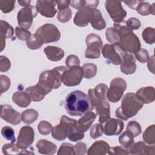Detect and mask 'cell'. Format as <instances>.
<instances>
[{
	"mask_svg": "<svg viewBox=\"0 0 155 155\" xmlns=\"http://www.w3.org/2000/svg\"><path fill=\"white\" fill-rule=\"evenodd\" d=\"M11 63L10 60L4 56H0V71L5 72L10 70Z\"/></svg>",
	"mask_w": 155,
	"mask_h": 155,
	"instance_id": "53",
	"label": "cell"
},
{
	"mask_svg": "<svg viewBox=\"0 0 155 155\" xmlns=\"http://www.w3.org/2000/svg\"><path fill=\"white\" fill-rule=\"evenodd\" d=\"M73 150L76 155H84L87 153L86 145L82 142H79L75 144L73 146Z\"/></svg>",
	"mask_w": 155,
	"mask_h": 155,
	"instance_id": "52",
	"label": "cell"
},
{
	"mask_svg": "<svg viewBox=\"0 0 155 155\" xmlns=\"http://www.w3.org/2000/svg\"><path fill=\"white\" fill-rule=\"evenodd\" d=\"M16 36L21 41H27L31 35V32L19 26L15 28Z\"/></svg>",
	"mask_w": 155,
	"mask_h": 155,
	"instance_id": "46",
	"label": "cell"
},
{
	"mask_svg": "<svg viewBox=\"0 0 155 155\" xmlns=\"http://www.w3.org/2000/svg\"><path fill=\"white\" fill-rule=\"evenodd\" d=\"M56 1L38 0L36 3V8L42 16L46 18H53L57 13L55 6Z\"/></svg>",
	"mask_w": 155,
	"mask_h": 155,
	"instance_id": "15",
	"label": "cell"
},
{
	"mask_svg": "<svg viewBox=\"0 0 155 155\" xmlns=\"http://www.w3.org/2000/svg\"><path fill=\"white\" fill-rule=\"evenodd\" d=\"M67 70L64 66H59L50 70L44 71L40 74L38 84L48 94L52 89H57L61 85L62 75Z\"/></svg>",
	"mask_w": 155,
	"mask_h": 155,
	"instance_id": "4",
	"label": "cell"
},
{
	"mask_svg": "<svg viewBox=\"0 0 155 155\" xmlns=\"http://www.w3.org/2000/svg\"><path fill=\"white\" fill-rule=\"evenodd\" d=\"M18 3L19 4V5L21 6H22V7H28V6H30V4L31 3V1L29 0V1H18Z\"/></svg>",
	"mask_w": 155,
	"mask_h": 155,
	"instance_id": "62",
	"label": "cell"
},
{
	"mask_svg": "<svg viewBox=\"0 0 155 155\" xmlns=\"http://www.w3.org/2000/svg\"><path fill=\"white\" fill-rule=\"evenodd\" d=\"M0 39H1V51H2L5 47V39L2 37H0Z\"/></svg>",
	"mask_w": 155,
	"mask_h": 155,
	"instance_id": "63",
	"label": "cell"
},
{
	"mask_svg": "<svg viewBox=\"0 0 155 155\" xmlns=\"http://www.w3.org/2000/svg\"><path fill=\"white\" fill-rule=\"evenodd\" d=\"M143 141L149 145H154L155 143V125L149 126L143 133Z\"/></svg>",
	"mask_w": 155,
	"mask_h": 155,
	"instance_id": "34",
	"label": "cell"
},
{
	"mask_svg": "<svg viewBox=\"0 0 155 155\" xmlns=\"http://www.w3.org/2000/svg\"><path fill=\"white\" fill-rule=\"evenodd\" d=\"M14 34L13 28L6 21H0V37L4 38H11Z\"/></svg>",
	"mask_w": 155,
	"mask_h": 155,
	"instance_id": "30",
	"label": "cell"
},
{
	"mask_svg": "<svg viewBox=\"0 0 155 155\" xmlns=\"http://www.w3.org/2000/svg\"><path fill=\"white\" fill-rule=\"evenodd\" d=\"M135 94L143 104L151 103L155 100V90L153 87H142L139 89Z\"/></svg>",
	"mask_w": 155,
	"mask_h": 155,
	"instance_id": "20",
	"label": "cell"
},
{
	"mask_svg": "<svg viewBox=\"0 0 155 155\" xmlns=\"http://www.w3.org/2000/svg\"><path fill=\"white\" fill-rule=\"evenodd\" d=\"M88 96L90 99V105H91V109L94 110L97 105V104L99 103L100 100H99L96 96L94 94V90L93 89H89L88 92Z\"/></svg>",
	"mask_w": 155,
	"mask_h": 155,
	"instance_id": "56",
	"label": "cell"
},
{
	"mask_svg": "<svg viewBox=\"0 0 155 155\" xmlns=\"http://www.w3.org/2000/svg\"><path fill=\"white\" fill-rule=\"evenodd\" d=\"M113 27L119 30L120 41L118 44L125 52L135 53L140 48L141 44L139 39L133 33V30L126 25L121 24L114 23Z\"/></svg>",
	"mask_w": 155,
	"mask_h": 155,
	"instance_id": "3",
	"label": "cell"
},
{
	"mask_svg": "<svg viewBox=\"0 0 155 155\" xmlns=\"http://www.w3.org/2000/svg\"><path fill=\"white\" fill-rule=\"evenodd\" d=\"M96 117V114L94 112L88 111L78 120L77 124H76V128L85 133L90 128L92 124L94 121Z\"/></svg>",
	"mask_w": 155,
	"mask_h": 155,
	"instance_id": "21",
	"label": "cell"
},
{
	"mask_svg": "<svg viewBox=\"0 0 155 155\" xmlns=\"http://www.w3.org/2000/svg\"><path fill=\"white\" fill-rule=\"evenodd\" d=\"M102 53L104 57L115 65H120L124 56L127 53L117 44H105L102 49Z\"/></svg>",
	"mask_w": 155,
	"mask_h": 155,
	"instance_id": "7",
	"label": "cell"
},
{
	"mask_svg": "<svg viewBox=\"0 0 155 155\" xmlns=\"http://www.w3.org/2000/svg\"><path fill=\"white\" fill-rule=\"evenodd\" d=\"M85 1L84 0H73L70 2V5L78 10H80L85 7Z\"/></svg>",
	"mask_w": 155,
	"mask_h": 155,
	"instance_id": "57",
	"label": "cell"
},
{
	"mask_svg": "<svg viewBox=\"0 0 155 155\" xmlns=\"http://www.w3.org/2000/svg\"><path fill=\"white\" fill-rule=\"evenodd\" d=\"M127 87V82L124 79L121 78L113 79L110 82V88H108L107 94V98L113 103L119 102L121 99Z\"/></svg>",
	"mask_w": 155,
	"mask_h": 155,
	"instance_id": "9",
	"label": "cell"
},
{
	"mask_svg": "<svg viewBox=\"0 0 155 155\" xmlns=\"http://www.w3.org/2000/svg\"><path fill=\"white\" fill-rule=\"evenodd\" d=\"M87 49L85 57L88 59H97L99 58L103 48V42L101 37L94 33H90L85 39Z\"/></svg>",
	"mask_w": 155,
	"mask_h": 155,
	"instance_id": "8",
	"label": "cell"
},
{
	"mask_svg": "<svg viewBox=\"0 0 155 155\" xmlns=\"http://www.w3.org/2000/svg\"><path fill=\"white\" fill-rule=\"evenodd\" d=\"M64 106L67 113L73 116H83L91 109L88 96L79 90L73 91L67 95Z\"/></svg>",
	"mask_w": 155,
	"mask_h": 155,
	"instance_id": "1",
	"label": "cell"
},
{
	"mask_svg": "<svg viewBox=\"0 0 155 155\" xmlns=\"http://www.w3.org/2000/svg\"><path fill=\"white\" fill-rule=\"evenodd\" d=\"M15 1L1 0L0 1V9L4 13L11 12L15 8Z\"/></svg>",
	"mask_w": 155,
	"mask_h": 155,
	"instance_id": "45",
	"label": "cell"
},
{
	"mask_svg": "<svg viewBox=\"0 0 155 155\" xmlns=\"http://www.w3.org/2000/svg\"><path fill=\"white\" fill-rule=\"evenodd\" d=\"M142 38L148 44H153L155 42V30L154 28L148 27L145 28L142 32Z\"/></svg>",
	"mask_w": 155,
	"mask_h": 155,
	"instance_id": "37",
	"label": "cell"
},
{
	"mask_svg": "<svg viewBox=\"0 0 155 155\" xmlns=\"http://www.w3.org/2000/svg\"><path fill=\"white\" fill-rule=\"evenodd\" d=\"M67 137L70 141L72 142H78L82 140L84 137V132L81 131L76 128V125L73 127L67 136Z\"/></svg>",
	"mask_w": 155,
	"mask_h": 155,
	"instance_id": "38",
	"label": "cell"
},
{
	"mask_svg": "<svg viewBox=\"0 0 155 155\" xmlns=\"http://www.w3.org/2000/svg\"><path fill=\"white\" fill-rule=\"evenodd\" d=\"M110 147L108 143L104 140H97L88 148V155H104L108 154Z\"/></svg>",
	"mask_w": 155,
	"mask_h": 155,
	"instance_id": "22",
	"label": "cell"
},
{
	"mask_svg": "<svg viewBox=\"0 0 155 155\" xmlns=\"http://www.w3.org/2000/svg\"><path fill=\"white\" fill-rule=\"evenodd\" d=\"M72 16V12L71 9L68 7L65 10L59 11L57 15V18L58 21L62 23H65L68 22Z\"/></svg>",
	"mask_w": 155,
	"mask_h": 155,
	"instance_id": "43",
	"label": "cell"
},
{
	"mask_svg": "<svg viewBox=\"0 0 155 155\" xmlns=\"http://www.w3.org/2000/svg\"><path fill=\"white\" fill-rule=\"evenodd\" d=\"M105 38L108 42L111 44L119 42L120 35L119 30L115 27H109L105 31Z\"/></svg>",
	"mask_w": 155,
	"mask_h": 155,
	"instance_id": "32",
	"label": "cell"
},
{
	"mask_svg": "<svg viewBox=\"0 0 155 155\" xmlns=\"http://www.w3.org/2000/svg\"><path fill=\"white\" fill-rule=\"evenodd\" d=\"M108 154H116V155H122V154H129L128 151L127 149L122 147L116 146L111 147L110 148Z\"/></svg>",
	"mask_w": 155,
	"mask_h": 155,
	"instance_id": "55",
	"label": "cell"
},
{
	"mask_svg": "<svg viewBox=\"0 0 155 155\" xmlns=\"http://www.w3.org/2000/svg\"><path fill=\"white\" fill-rule=\"evenodd\" d=\"M94 109L99 116V123L103 124L110 118V105L107 99L100 101Z\"/></svg>",
	"mask_w": 155,
	"mask_h": 155,
	"instance_id": "18",
	"label": "cell"
},
{
	"mask_svg": "<svg viewBox=\"0 0 155 155\" xmlns=\"http://www.w3.org/2000/svg\"><path fill=\"white\" fill-rule=\"evenodd\" d=\"M1 134L4 138L12 143H15L16 138L13 129L9 126H5L1 130Z\"/></svg>",
	"mask_w": 155,
	"mask_h": 155,
	"instance_id": "41",
	"label": "cell"
},
{
	"mask_svg": "<svg viewBox=\"0 0 155 155\" xmlns=\"http://www.w3.org/2000/svg\"><path fill=\"white\" fill-rule=\"evenodd\" d=\"M25 91L29 94L31 101L39 102L42 101L45 96L47 94L45 89L38 83L35 85L29 87L25 89Z\"/></svg>",
	"mask_w": 155,
	"mask_h": 155,
	"instance_id": "23",
	"label": "cell"
},
{
	"mask_svg": "<svg viewBox=\"0 0 155 155\" xmlns=\"http://www.w3.org/2000/svg\"><path fill=\"white\" fill-rule=\"evenodd\" d=\"M83 78V71L80 66L68 68L62 75V82L67 87L80 84Z\"/></svg>",
	"mask_w": 155,
	"mask_h": 155,
	"instance_id": "12",
	"label": "cell"
},
{
	"mask_svg": "<svg viewBox=\"0 0 155 155\" xmlns=\"http://www.w3.org/2000/svg\"><path fill=\"white\" fill-rule=\"evenodd\" d=\"M147 66L150 71H151L153 74L154 73V56L153 55L151 56L148 60Z\"/></svg>",
	"mask_w": 155,
	"mask_h": 155,
	"instance_id": "60",
	"label": "cell"
},
{
	"mask_svg": "<svg viewBox=\"0 0 155 155\" xmlns=\"http://www.w3.org/2000/svg\"><path fill=\"white\" fill-rule=\"evenodd\" d=\"M12 100L15 104L21 108L27 107L31 103V98L29 94L25 91H18L13 93Z\"/></svg>",
	"mask_w": 155,
	"mask_h": 155,
	"instance_id": "26",
	"label": "cell"
},
{
	"mask_svg": "<svg viewBox=\"0 0 155 155\" xmlns=\"http://www.w3.org/2000/svg\"><path fill=\"white\" fill-rule=\"evenodd\" d=\"M125 25L131 30H137L141 26L140 21L136 18H130L125 22Z\"/></svg>",
	"mask_w": 155,
	"mask_h": 155,
	"instance_id": "54",
	"label": "cell"
},
{
	"mask_svg": "<svg viewBox=\"0 0 155 155\" xmlns=\"http://www.w3.org/2000/svg\"><path fill=\"white\" fill-rule=\"evenodd\" d=\"M93 90L95 96L99 100L107 99V94L108 88L106 84L102 83L99 84Z\"/></svg>",
	"mask_w": 155,
	"mask_h": 155,
	"instance_id": "36",
	"label": "cell"
},
{
	"mask_svg": "<svg viewBox=\"0 0 155 155\" xmlns=\"http://www.w3.org/2000/svg\"><path fill=\"white\" fill-rule=\"evenodd\" d=\"M65 65L68 68L79 66L80 60L77 56L74 54H70L67 58L65 60Z\"/></svg>",
	"mask_w": 155,
	"mask_h": 155,
	"instance_id": "50",
	"label": "cell"
},
{
	"mask_svg": "<svg viewBox=\"0 0 155 155\" xmlns=\"http://www.w3.org/2000/svg\"><path fill=\"white\" fill-rule=\"evenodd\" d=\"M19 149L16 144L11 142L10 143L4 144L2 148V151L3 154L6 155L17 154L20 153L19 152Z\"/></svg>",
	"mask_w": 155,
	"mask_h": 155,
	"instance_id": "44",
	"label": "cell"
},
{
	"mask_svg": "<svg viewBox=\"0 0 155 155\" xmlns=\"http://www.w3.org/2000/svg\"><path fill=\"white\" fill-rule=\"evenodd\" d=\"M134 138L133 134L126 130L119 137V142L122 147L128 150L134 143Z\"/></svg>",
	"mask_w": 155,
	"mask_h": 155,
	"instance_id": "29",
	"label": "cell"
},
{
	"mask_svg": "<svg viewBox=\"0 0 155 155\" xmlns=\"http://www.w3.org/2000/svg\"><path fill=\"white\" fill-rule=\"evenodd\" d=\"M52 128L53 127L51 124L46 120H42L38 125L39 133L44 136L49 134L51 132Z\"/></svg>",
	"mask_w": 155,
	"mask_h": 155,
	"instance_id": "42",
	"label": "cell"
},
{
	"mask_svg": "<svg viewBox=\"0 0 155 155\" xmlns=\"http://www.w3.org/2000/svg\"><path fill=\"white\" fill-rule=\"evenodd\" d=\"M38 151L42 154H53L57 150L56 145L45 139H41L36 143Z\"/></svg>",
	"mask_w": 155,
	"mask_h": 155,
	"instance_id": "25",
	"label": "cell"
},
{
	"mask_svg": "<svg viewBox=\"0 0 155 155\" xmlns=\"http://www.w3.org/2000/svg\"><path fill=\"white\" fill-rule=\"evenodd\" d=\"M35 139V131L30 126L22 127L18 137L16 145L19 149L24 150L28 148Z\"/></svg>",
	"mask_w": 155,
	"mask_h": 155,
	"instance_id": "13",
	"label": "cell"
},
{
	"mask_svg": "<svg viewBox=\"0 0 155 155\" xmlns=\"http://www.w3.org/2000/svg\"><path fill=\"white\" fill-rule=\"evenodd\" d=\"M70 2L71 1H69V0L56 1L58 10L60 11V10H63L68 8V6L70 5Z\"/></svg>",
	"mask_w": 155,
	"mask_h": 155,
	"instance_id": "58",
	"label": "cell"
},
{
	"mask_svg": "<svg viewBox=\"0 0 155 155\" xmlns=\"http://www.w3.org/2000/svg\"><path fill=\"white\" fill-rule=\"evenodd\" d=\"M38 13L36 7L33 5L22 8L17 15L18 23L19 27L27 30L29 29Z\"/></svg>",
	"mask_w": 155,
	"mask_h": 155,
	"instance_id": "11",
	"label": "cell"
},
{
	"mask_svg": "<svg viewBox=\"0 0 155 155\" xmlns=\"http://www.w3.org/2000/svg\"><path fill=\"white\" fill-rule=\"evenodd\" d=\"M134 56L136 59L141 63L146 62L150 58L148 51L144 48H141L134 53Z\"/></svg>",
	"mask_w": 155,
	"mask_h": 155,
	"instance_id": "49",
	"label": "cell"
},
{
	"mask_svg": "<svg viewBox=\"0 0 155 155\" xmlns=\"http://www.w3.org/2000/svg\"><path fill=\"white\" fill-rule=\"evenodd\" d=\"M1 117L14 125L19 124L22 120L21 114L7 104L1 105Z\"/></svg>",
	"mask_w": 155,
	"mask_h": 155,
	"instance_id": "14",
	"label": "cell"
},
{
	"mask_svg": "<svg viewBox=\"0 0 155 155\" xmlns=\"http://www.w3.org/2000/svg\"><path fill=\"white\" fill-rule=\"evenodd\" d=\"M143 106V104L135 93H128L122 97L121 105L116 110L115 115L121 120H127L134 116Z\"/></svg>",
	"mask_w": 155,
	"mask_h": 155,
	"instance_id": "2",
	"label": "cell"
},
{
	"mask_svg": "<svg viewBox=\"0 0 155 155\" xmlns=\"http://www.w3.org/2000/svg\"><path fill=\"white\" fill-rule=\"evenodd\" d=\"M35 34L43 44L57 42L61 38L59 30L52 24H45L39 27Z\"/></svg>",
	"mask_w": 155,
	"mask_h": 155,
	"instance_id": "5",
	"label": "cell"
},
{
	"mask_svg": "<svg viewBox=\"0 0 155 155\" xmlns=\"http://www.w3.org/2000/svg\"><path fill=\"white\" fill-rule=\"evenodd\" d=\"M127 130L130 131L133 134L134 137L138 136L142 133V128L140 125L135 120H132L128 122L127 127Z\"/></svg>",
	"mask_w": 155,
	"mask_h": 155,
	"instance_id": "39",
	"label": "cell"
},
{
	"mask_svg": "<svg viewBox=\"0 0 155 155\" xmlns=\"http://www.w3.org/2000/svg\"><path fill=\"white\" fill-rule=\"evenodd\" d=\"M26 44L28 48L31 50H37L42 47L43 43H42L39 39L36 37L35 34H33L26 41Z\"/></svg>",
	"mask_w": 155,
	"mask_h": 155,
	"instance_id": "40",
	"label": "cell"
},
{
	"mask_svg": "<svg viewBox=\"0 0 155 155\" xmlns=\"http://www.w3.org/2000/svg\"><path fill=\"white\" fill-rule=\"evenodd\" d=\"M77 124L74 119L68 117L65 115L62 116L59 125L53 127L51 136L54 139L62 141L66 139L70 129Z\"/></svg>",
	"mask_w": 155,
	"mask_h": 155,
	"instance_id": "6",
	"label": "cell"
},
{
	"mask_svg": "<svg viewBox=\"0 0 155 155\" xmlns=\"http://www.w3.org/2000/svg\"><path fill=\"white\" fill-rule=\"evenodd\" d=\"M83 71V77L85 79L94 78L97 73V66L92 63H87L81 67Z\"/></svg>",
	"mask_w": 155,
	"mask_h": 155,
	"instance_id": "33",
	"label": "cell"
},
{
	"mask_svg": "<svg viewBox=\"0 0 155 155\" xmlns=\"http://www.w3.org/2000/svg\"><path fill=\"white\" fill-rule=\"evenodd\" d=\"M143 0H140V1H124V2L125 4H127L131 9L136 10V8L137 7V5H139V4L140 2H141Z\"/></svg>",
	"mask_w": 155,
	"mask_h": 155,
	"instance_id": "59",
	"label": "cell"
},
{
	"mask_svg": "<svg viewBox=\"0 0 155 155\" xmlns=\"http://www.w3.org/2000/svg\"><path fill=\"white\" fill-rule=\"evenodd\" d=\"M58 154L59 155H73L74 154L73 146L69 143H63L59 147Z\"/></svg>",
	"mask_w": 155,
	"mask_h": 155,
	"instance_id": "48",
	"label": "cell"
},
{
	"mask_svg": "<svg viewBox=\"0 0 155 155\" xmlns=\"http://www.w3.org/2000/svg\"><path fill=\"white\" fill-rule=\"evenodd\" d=\"M136 10L137 13L142 16H148L150 14L155 15V3H153L150 5L148 2L142 1L139 4Z\"/></svg>",
	"mask_w": 155,
	"mask_h": 155,
	"instance_id": "28",
	"label": "cell"
},
{
	"mask_svg": "<svg viewBox=\"0 0 155 155\" xmlns=\"http://www.w3.org/2000/svg\"><path fill=\"white\" fill-rule=\"evenodd\" d=\"M124 128V124L121 119L110 118L104 126V133L108 136L119 135Z\"/></svg>",
	"mask_w": 155,
	"mask_h": 155,
	"instance_id": "17",
	"label": "cell"
},
{
	"mask_svg": "<svg viewBox=\"0 0 155 155\" xmlns=\"http://www.w3.org/2000/svg\"><path fill=\"white\" fill-rule=\"evenodd\" d=\"M104 133V126L102 124H96L91 128L90 131V137L93 139H97Z\"/></svg>",
	"mask_w": 155,
	"mask_h": 155,
	"instance_id": "47",
	"label": "cell"
},
{
	"mask_svg": "<svg viewBox=\"0 0 155 155\" xmlns=\"http://www.w3.org/2000/svg\"><path fill=\"white\" fill-rule=\"evenodd\" d=\"M105 7L114 23H122L127 16V12L122 7L120 1L107 0L105 2Z\"/></svg>",
	"mask_w": 155,
	"mask_h": 155,
	"instance_id": "10",
	"label": "cell"
},
{
	"mask_svg": "<svg viewBox=\"0 0 155 155\" xmlns=\"http://www.w3.org/2000/svg\"><path fill=\"white\" fill-rule=\"evenodd\" d=\"M120 70L125 74H132L136 70V60L131 53H127L120 64Z\"/></svg>",
	"mask_w": 155,
	"mask_h": 155,
	"instance_id": "19",
	"label": "cell"
},
{
	"mask_svg": "<svg viewBox=\"0 0 155 155\" xmlns=\"http://www.w3.org/2000/svg\"><path fill=\"white\" fill-rule=\"evenodd\" d=\"M94 13V8L84 7L78 10L73 19L74 24L78 27H84L90 22Z\"/></svg>",
	"mask_w": 155,
	"mask_h": 155,
	"instance_id": "16",
	"label": "cell"
},
{
	"mask_svg": "<svg viewBox=\"0 0 155 155\" xmlns=\"http://www.w3.org/2000/svg\"><path fill=\"white\" fill-rule=\"evenodd\" d=\"M22 120L27 124H31L33 123L38 117V113L34 109H28L21 113Z\"/></svg>",
	"mask_w": 155,
	"mask_h": 155,
	"instance_id": "31",
	"label": "cell"
},
{
	"mask_svg": "<svg viewBox=\"0 0 155 155\" xmlns=\"http://www.w3.org/2000/svg\"><path fill=\"white\" fill-rule=\"evenodd\" d=\"M44 51L47 58L54 62L61 61L64 56V51L58 47L48 45L44 49Z\"/></svg>",
	"mask_w": 155,
	"mask_h": 155,
	"instance_id": "24",
	"label": "cell"
},
{
	"mask_svg": "<svg viewBox=\"0 0 155 155\" xmlns=\"http://www.w3.org/2000/svg\"><path fill=\"white\" fill-rule=\"evenodd\" d=\"M10 84V79L7 76L3 74L0 76V87L1 94L7 91L9 89Z\"/></svg>",
	"mask_w": 155,
	"mask_h": 155,
	"instance_id": "51",
	"label": "cell"
},
{
	"mask_svg": "<svg viewBox=\"0 0 155 155\" xmlns=\"http://www.w3.org/2000/svg\"><path fill=\"white\" fill-rule=\"evenodd\" d=\"M147 146L143 142H137L133 143L127 150L131 154H145Z\"/></svg>",
	"mask_w": 155,
	"mask_h": 155,
	"instance_id": "35",
	"label": "cell"
},
{
	"mask_svg": "<svg viewBox=\"0 0 155 155\" xmlns=\"http://www.w3.org/2000/svg\"><path fill=\"white\" fill-rule=\"evenodd\" d=\"M90 23L95 30H101L106 27L105 21L102 17L101 12L97 8H94L93 16Z\"/></svg>",
	"mask_w": 155,
	"mask_h": 155,
	"instance_id": "27",
	"label": "cell"
},
{
	"mask_svg": "<svg viewBox=\"0 0 155 155\" xmlns=\"http://www.w3.org/2000/svg\"><path fill=\"white\" fill-rule=\"evenodd\" d=\"M99 1H85V7L92 8H96L98 6L99 4Z\"/></svg>",
	"mask_w": 155,
	"mask_h": 155,
	"instance_id": "61",
	"label": "cell"
}]
</instances>
